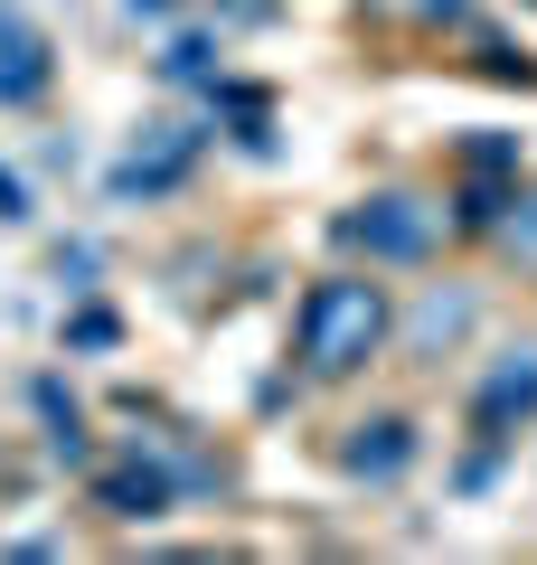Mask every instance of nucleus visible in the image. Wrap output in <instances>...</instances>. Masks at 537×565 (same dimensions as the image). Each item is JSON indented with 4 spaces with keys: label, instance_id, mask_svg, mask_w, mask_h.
Masks as SVG:
<instances>
[{
    "label": "nucleus",
    "instance_id": "7ed1b4c3",
    "mask_svg": "<svg viewBox=\"0 0 537 565\" xmlns=\"http://www.w3.org/2000/svg\"><path fill=\"white\" fill-rule=\"evenodd\" d=\"M349 462H358V471H378V481H387V471L406 462V434H397V424H378V444L358 434V444H349Z\"/></svg>",
    "mask_w": 537,
    "mask_h": 565
},
{
    "label": "nucleus",
    "instance_id": "f257e3e1",
    "mask_svg": "<svg viewBox=\"0 0 537 565\" xmlns=\"http://www.w3.org/2000/svg\"><path fill=\"white\" fill-rule=\"evenodd\" d=\"M368 340H378V292L368 282H320L312 302H302V359L349 367Z\"/></svg>",
    "mask_w": 537,
    "mask_h": 565
},
{
    "label": "nucleus",
    "instance_id": "39448f33",
    "mask_svg": "<svg viewBox=\"0 0 537 565\" xmlns=\"http://www.w3.org/2000/svg\"><path fill=\"white\" fill-rule=\"evenodd\" d=\"M358 236H368V245H387V255H415V245H424V226H415V217H358Z\"/></svg>",
    "mask_w": 537,
    "mask_h": 565
},
{
    "label": "nucleus",
    "instance_id": "20e7f679",
    "mask_svg": "<svg viewBox=\"0 0 537 565\" xmlns=\"http://www.w3.org/2000/svg\"><path fill=\"white\" fill-rule=\"evenodd\" d=\"M509 405H518V415H528V405H537V367H499V386H491V405H481V415H509Z\"/></svg>",
    "mask_w": 537,
    "mask_h": 565
},
{
    "label": "nucleus",
    "instance_id": "f03ea898",
    "mask_svg": "<svg viewBox=\"0 0 537 565\" xmlns=\"http://www.w3.org/2000/svg\"><path fill=\"white\" fill-rule=\"evenodd\" d=\"M39 76H48V66H39V47H29L20 29H0V95H29Z\"/></svg>",
    "mask_w": 537,
    "mask_h": 565
},
{
    "label": "nucleus",
    "instance_id": "0eeeda50",
    "mask_svg": "<svg viewBox=\"0 0 537 565\" xmlns=\"http://www.w3.org/2000/svg\"><path fill=\"white\" fill-rule=\"evenodd\" d=\"M0 217H20V180L10 170H0Z\"/></svg>",
    "mask_w": 537,
    "mask_h": 565
},
{
    "label": "nucleus",
    "instance_id": "423d86ee",
    "mask_svg": "<svg viewBox=\"0 0 537 565\" xmlns=\"http://www.w3.org/2000/svg\"><path fill=\"white\" fill-rule=\"evenodd\" d=\"M104 500H114L123 519H151V509H160V481H151V471H133V481H114Z\"/></svg>",
    "mask_w": 537,
    "mask_h": 565
}]
</instances>
